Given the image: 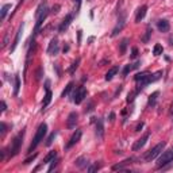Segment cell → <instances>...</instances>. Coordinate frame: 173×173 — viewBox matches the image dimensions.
I'll return each mask as SVG.
<instances>
[{
    "mask_svg": "<svg viewBox=\"0 0 173 173\" xmlns=\"http://www.w3.org/2000/svg\"><path fill=\"white\" fill-rule=\"evenodd\" d=\"M46 131H47V124L46 123H42L38 127V130H37L35 137H34V140L31 142V145H30L29 151H27V153H33V150L41 144V141H43V138H45V135H46Z\"/></svg>",
    "mask_w": 173,
    "mask_h": 173,
    "instance_id": "obj_1",
    "label": "cell"
},
{
    "mask_svg": "<svg viewBox=\"0 0 173 173\" xmlns=\"http://www.w3.org/2000/svg\"><path fill=\"white\" fill-rule=\"evenodd\" d=\"M47 11H49V10H47L46 3H41V4L38 6V8H37V11H35V18H37V23H35V33H38L39 27L42 26L43 20L46 19L47 14H49Z\"/></svg>",
    "mask_w": 173,
    "mask_h": 173,
    "instance_id": "obj_2",
    "label": "cell"
},
{
    "mask_svg": "<svg viewBox=\"0 0 173 173\" xmlns=\"http://www.w3.org/2000/svg\"><path fill=\"white\" fill-rule=\"evenodd\" d=\"M165 142H160L158 145H155V146L153 147V149H150V150L147 151V154L145 155V160H146L147 162H150V161H153V160H155V158L160 155L162 151H164V149H165Z\"/></svg>",
    "mask_w": 173,
    "mask_h": 173,
    "instance_id": "obj_3",
    "label": "cell"
},
{
    "mask_svg": "<svg viewBox=\"0 0 173 173\" xmlns=\"http://www.w3.org/2000/svg\"><path fill=\"white\" fill-rule=\"evenodd\" d=\"M172 161H173V149H169V150L164 151V153L160 155V158H158V162H157V168H158V169H160V168H164L165 165L171 164Z\"/></svg>",
    "mask_w": 173,
    "mask_h": 173,
    "instance_id": "obj_4",
    "label": "cell"
},
{
    "mask_svg": "<svg viewBox=\"0 0 173 173\" xmlns=\"http://www.w3.org/2000/svg\"><path fill=\"white\" fill-rule=\"evenodd\" d=\"M23 134H25V131L19 133L15 138H14L12 145H11V147H10V155H11V157H14V155H16V154L19 153V150H20V144H22V140H23Z\"/></svg>",
    "mask_w": 173,
    "mask_h": 173,
    "instance_id": "obj_5",
    "label": "cell"
},
{
    "mask_svg": "<svg viewBox=\"0 0 173 173\" xmlns=\"http://www.w3.org/2000/svg\"><path fill=\"white\" fill-rule=\"evenodd\" d=\"M87 97V89L84 87L77 88V91L73 93V101L76 104H81L84 101V99Z\"/></svg>",
    "mask_w": 173,
    "mask_h": 173,
    "instance_id": "obj_6",
    "label": "cell"
},
{
    "mask_svg": "<svg viewBox=\"0 0 173 173\" xmlns=\"http://www.w3.org/2000/svg\"><path fill=\"white\" fill-rule=\"evenodd\" d=\"M126 26V16L124 15H122L119 19H118V23H116V26L114 27V30H112V33H111V37H116L118 34H119L122 30H123V27Z\"/></svg>",
    "mask_w": 173,
    "mask_h": 173,
    "instance_id": "obj_7",
    "label": "cell"
},
{
    "mask_svg": "<svg viewBox=\"0 0 173 173\" xmlns=\"http://www.w3.org/2000/svg\"><path fill=\"white\" fill-rule=\"evenodd\" d=\"M149 137H150V133H146V134H145L142 138H140V140H137V141H135V144L133 145V150H134V151L141 150V149L145 146V144H146V142H147Z\"/></svg>",
    "mask_w": 173,
    "mask_h": 173,
    "instance_id": "obj_8",
    "label": "cell"
},
{
    "mask_svg": "<svg viewBox=\"0 0 173 173\" xmlns=\"http://www.w3.org/2000/svg\"><path fill=\"white\" fill-rule=\"evenodd\" d=\"M58 49H60L58 39L53 38L52 41H50V43H49V47H47V54H49V56H56V54L58 53Z\"/></svg>",
    "mask_w": 173,
    "mask_h": 173,
    "instance_id": "obj_9",
    "label": "cell"
},
{
    "mask_svg": "<svg viewBox=\"0 0 173 173\" xmlns=\"http://www.w3.org/2000/svg\"><path fill=\"white\" fill-rule=\"evenodd\" d=\"M77 120H79V114H77L76 111L70 112L69 116H68V120H66V127L68 128H74L77 124Z\"/></svg>",
    "mask_w": 173,
    "mask_h": 173,
    "instance_id": "obj_10",
    "label": "cell"
},
{
    "mask_svg": "<svg viewBox=\"0 0 173 173\" xmlns=\"http://www.w3.org/2000/svg\"><path fill=\"white\" fill-rule=\"evenodd\" d=\"M81 135H83V131H81V130H76V131H74V133H73V135H72V137H70L69 142H68V145H66V149H70L72 146H74V145H76L77 142L80 141Z\"/></svg>",
    "mask_w": 173,
    "mask_h": 173,
    "instance_id": "obj_11",
    "label": "cell"
},
{
    "mask_svg": "<svg viewBox=\"0 0 173 173\" xmlns=\"http://www.w3.org/2000/svg\"><path fill=\"white\" fill-rule=\"evenodd\" d=\"M72 20H73V14H68V15L64 18V20H62V23L60 25V27H58V31L60 33H64L65 30L69 27V25L72 23Z\"/></svg>",
    "mask_w": 173,
    "mask_h": 173,
    "instance_id": "obj_12",
    "label": "cell"
},
{
    "mask_svg": "<svg viewBox=\"0 0 173 173\" xmlns=\"http://www.w3.org/2000/svg\"><path fill=\"white\" fill-rule=\"evenodd\" d=\"M157 27H158V30H160L161 33H168V31H169V29H171V26H169V22H168L167 19H161V20H158Z\"/></svg>",
    "mask_w": 173,
    "mask_h": 173,
    "instance_id": "obj_13",
    "label": "cell"
},
{
    "mask_svg": "<svg viewBox=\"0 0 173 173\" xmlns=\"http://www.w3.org/2000/svg\"><path fill=\"white\" fill-rule=\"evenodd\" d=\"M146 11H147V6H142V7H140V8H138L137 15H135V22L140 23L141 20L145 18V15H146Z\"/></svg>",
    "mask_w": 173,
    "mask_h": 173,
    "instance_id": "obj_14",
    "label": "cell"
},
{
    "mask_svg": "<svg viewBox=\"0 0 173 173\" xmlns=\"http://www.w3.org/2000/svg\"><path fill=\"white\" fill-rule=\"evenodd\" d=\"M74 164H76V167L77 168H80V169H84V168H87L88 167V157H85V155H83V157H79L76 161H74Z\"/></svg>",
    "mask_w": 173,
    "mask_h": 173,
    "instance_id": "obj_15",
    "label": "cell"
},
{
    "mask_svg": "<svg viewBox=\"0 0 173 173\" xmlns=\"http://www.w3.org/2000/svg\"><path fill=\"white\" fill-rule=\"evenodd\" d=\"M22 33H23V25H20L18 33H16V35H15V39H14V43H12L11 49H10V50H11V53L16 49V46H18V43H19V41H20V37H22Z\"/></svg>",
    "mask_w": 173,
    "mask_h": 173,
    "instance_id": "obj_16",
    "label": "cell"
},
{
    "mask_svg": "<svg viewBox=\"0 0 173 173\" xmlns=\"http://www.w3.org/2000/svg\"><path fill=\"white\" fill-rule=\"evenodd\" d=\"M103 133H104L103 119H97V122H96V135L99 138H103Z\"/></svg>",
    "mask_w": 173,
    "mask_h": 173,
    "instance_id": "obj_17",
    "label": "cell"
},
{
    "mask_svg": "<svg viewBox=\"0 0 173 173\" xmlns=\"http://www.w3.org/2000/svg\"><path fill=\"white\" fill-rule=\"evenodd\" d=\"M131 161H133V158H128V160H126V161L122 162V164L114 165V167H112V171H123V169L126 168L127 165H130V164H131Z\"/></svg>",
    "mask_w": 173,
    "mask_h": 173,
    "instance_id": "obj_18",
    "label": "cell"
},
{
    "mask_svg": "<svg viewBox=\"0 0 173 173\" xmlns=\"http://www.w3.org/2000/svg\"><path fill=\"white\" fill-rule=\"evenodd\" d=\"M56 157H57V153H56V150H52V151H49V153L46 154V157L43 158V164H49V162H52L56 160Z\"/></svg>",
    "mask_w": 173,
    "mask_h": 173,
    "instance_id": "obj_19",
    "label": "cell"
},
{
    "mask_svg": "<svg viewBox=\"0 0 173 173\" xmlns=\"http://www.w3.org/2000/svg\"><path fill=\"white\" fill-rule=\"evenodd\" d=\"M52 101V92H50V89L46 91V95L43 96V100H42V108H46L49 106V103Z\"/></svg>",
    "mask_w": 173,
    "mask_h": 173,
    "instance_id": "obj_20",
    "label": "cell"
},
{
    "mask_svg": "<svg viewBox=\"0 0 173 173\" xmlns=\"http://www.w3.org/2000/svg\"><path fill=\"white\" fill-rule=\"evenodd\" d=\"M118 70H119V66H112V68H111V69L106 73V80H107V81L112 80V77L118 73Z\"/></svg>",
    "mask_w": 173,
    "mask_h": 173,
    "instance_id": "obj_21",
    "label": "cell"
},
{
    "mask_svg": "<svg viewBox=\"0 0 173 173\" xmlns=\"http://www.w3.org/2000/svg\"><path fill=\"white\" fill-rule=\"evenodd\" d=\"M158 96H160V92H158V91H155V92L151 93L150 96H149V106L153 107L154 104H155V101H157V97Z\"/></svg>",
    "mask_w": 173,
    "mask_h": 173,
    "instance_id": "obj_22",
    "label": "cell"
},
{
    "mask_svg": "<svg viewBox=\"0 0 173 173\" xmlns=\"http://www.w3.org/2000/svg\"><path fill=\"white\" fill-rule=\"evenodd\" d=\"M127 43H128V39H127V38L122 39V42H120V45H119V53H120V56H122V54H124V53H126Z\"/></svg>",
    "mask_w": 173,
    "mask_h": 173,
    "instance_id": "obj_23",
    "label": "cell"
},
{
    "mask_svg": "<svg viewBox=\"0 0 173 173\" xmlns=\"http://www.w3.org/2000/svg\"><path fill=\"white\" fill-rule=\"evenodd\" d=\"M19 89H20V77H19V74H16V76H15V89H14L15 96H18Z\"/></svg>",
    "mask_w": 173,
    "mask_h": 173,
    "instance_id": "obj_24",
    "label": "cell"
},
{
    "mask_svg": "<svg viewBox=\"0 0 173 173\" xmlns=\"http://www.w3.org/2000/svg\"><path fill=\"white\" fill-rule=\"evenodd\" d=\"M72 88H73V83H69L68 85L65 87V89L62 91V93H61V97H66L70 93V91H72Z\"/></svg>",
    "mask_w": 173,
    "mask_h": 173,
    "instance_id": "obj_25",
    "label": "cell"
},
{
    "mask_svg": "<svg viewBox=\"0 0 173 173\" xmlns=\"http://www.w3.org/2000/svg\"><path fill=\"white\" fill-rule=\"evenodd\" d=\"M162 52H164V49H162V46L160 45V43L154 45V47H153V54L154 56H161Z\"/></svg>",
    "mask_w": 173,
    "mask_h": 173,
    "instance_id": "obj_26",
    "label": "cell"
},
{
    "mask_svg": "<svg viewBox=\"0 0 173 173\" xmlns=\"http://www.w3.org/2000/svg\"><path fill=\"white\" fill-rule=\"evenodd\" d=\"M10 8H11V4H4L2 7V20L6 19V15H7V12H8Z\"/></svg>",
    "mask_w": 173,
    "mask_h": 173,
    "instance_id": "obj_27",
    "label": "cell"
},
{
    "mask_svg": "<svg viewBox=\"0 0 173 173\" xmlns=\"http://www.w3.org/2000/svg\"><path fill=\"white\" fill-rule=\"evenodd\" d=\"M79 64H80V58H77V60H76V61H74V62L72 64V66L69 68V73H70V74H73V73H74V70L77 69V66H79Z\"/></svg>",
    "mask_w": 173,
    "mask_h": 173,
    "instance_id": "obj_28",
    "label": "cell"
},
{
    "mask_svg": "<svg viewBox=\"0 0 173 173\" xmlns=\"http://www.w3.org/2000/svg\"><path fill=\"white\" fill-rule=\"evenodd\" d=\"M138 93H140V92H138V91H137V89H135V91H134V92H131V93H128V95H127V99H126V100H127V103H131V101H133V100L135 99V96H137V95H138Z\"/></svg>",
    "mask_w": 173,
    "mask_h": 173,
    "instance_id": "obj_29",
    "label": "cell"
},
{
    "mask_svg": "<svg viewBox=\"0 0 173 173\" xmlns=\"http://www.w3.org/2000/svg\"><path fill=\"white\" fill-rule=\"evenodd\" d=\"M56 135H57V131H54V133L50 134V137L47 138V141H46V146H50V145L53 144V140L56 138Z\"/></svg>",
    "mask_w": 173,
    "mask_h": 173,
    "instance_id": "obj_30",
    "label": "cell"
},
{
    "mask_svg": "<svg viewBox=\"0 0 173 173\" xmlns=\"http://www.w3.org/2000/svg\"><path fill=\"white\" fill-rule=\"evenodd\" d=\"M147 74H149V72H142V73H137V76H135L134 79H135V81H140V80H142V79H144L145 76H147Z\"/></svg>",
    "mask_w": 173,
    "mask_h": 173,
    "instance_id": "obj_31",
    "label": "cell"
},
{
    "mask_svg": "<svg viewBox=\"0 0 173 173\" xmlns=\"http://www.w3.org/2000/svg\"><path fill=\"white\" fill-rule=\"evenodd\" d=\"M153 33L151 31V29H150V26H147V29H146V35L144 37V42H147L149 41V37H150V34Z\"/></svg>",
    "mask_w": 173,
    "mask_h": 173,
    "instance_id": "obj_32",
    "label": "cell"
},
{
    "mask_svg": "<svg viewBox=\"0 0 173 173\" xmlns=\"http://www.w3.org/2000/svg\"><path fill=\"white\" fill-rule=\"evenodd\" d=\"M131 70H133V65H126L124 66V69H123V76H127Z\"/></svg>",
    "mask_w": 173,
    "mask_h": 173,
    "instance_id": "obj_33",
    "label": "cell"
},
{
    "mask_svg": "<svg viewBox=\"0 0 173 173\" xmlns=\"http://www.w3.org/2000/svg\"><path fill=\"white\" fill-rule=\"evenodd\" d=\"M99 168H100V164H93L92 167H89V168H88V172H91V173H92V172H95V171H97V169H99Z\"/></svg>",
    "mask_w": 173,
    "mask_h": 173,
    "instance_id": "obj_34",
    "label": "cell"
},
{
    "mask_svg": "<svg viewBox=\"0 0 173 173\" xmlns=\"http://www.w3.org/2000/svg\"><path fill=\"white\" fill-rule=\"evenodd\" d=\"M35 158H37V154H33V155H30L29 158H26V160H25V164H26V165H27V164H30V162H33L34 160H35Z\"/></svg>",
    "mask_w": 173,
    "mask_h": 173,
    "instance_id": "obj_35",
    "label": "cell"
},
{
    "mask_svg": "<svg viewBox=\"0 0 173 173\" xmlns=\"http://www.w3.org/2000/svg\"><path fill=\"white\" fill-rule=\"evenodd\" d=\"M138 57V49L137 47H133V52H131V58H137Z\"/></svg>",
    "mask_w": 173,
    "mask_h": 173,
    "instance_id": "obj_36",
    "label": "cell"
},
{
    "mask_svg": "<svg viewBox=\"0 0 173 173\" xmlns=\"http://www.w3.org/2000/svg\"><path fill=\"white\" fill-rule=\"evenodd\" d=\"M42 73H43V69H42V68H39L38 72H37V80H38V81L42 79Z\"/></svg>",
    "mask_w": 173,
    "mask_h": 173,
    "instance_id": "obj_37",
    "label": "cell"
},
{
    "mask_svg": "<svg viewBox=\"0 0 173 173\" xmlns=\"http://www.w3.org/2000/svg\"><path fill=\"white\" fill-rule=\"evenodd\" d=\"M60 8H61V6H60V4L53 6V8H52V14H57V12L60 11Z\"/></svg>",
    "mask_w": 173,
    "mask_h": 173,
    "instance_id": "obj_38",
    "label": "cell"
},
{
    "mask_svg": "<svg viewBox=\"0 0 173 173\" xmlns=\"http://www.w3.org/2000/svg\"><path fill=\"white\" fill-rule=\"evenodd\" d=\"M56 165H57V161H56V160H54V161H52V164H50V167H49V169H47V171H49V172H52L53 169L56 168Z\"/></svg>",
    "mask_w": 173,
    "mask_h": 173,
    "instance_id": "obj_39",
    "label": "cell"
},
{
    "mask_svg": "<svg viewBox=\"0 0 173 173\" xmlns=\"http://www.w3.org/2000/svg\"><path fill=\"white\" fill-rule=\"evenodd\" d=\"M7 131V124L4 123V122H2V135H4Z\"/></svg>",
    "mask_w": 173,
    "mask_h": 173,
    "instance_id": "obj_40",
    "label": "cell"
},
{
    "mask_svg": "<svg viewBox=\"0 0 173 173\" xmlns=\"http://www.w3.org/2000/svg\"><path fill=\"white\" fill-rule=\"evenodd\" d=\"M142 127H144V122H140V123L137 124V127H135V131H141Z\"/></svg>",
    "mask_w": 173,
    "mask_h": 173,
    "instance_id": "obj_41",
    "label": "cell"
},
{
    "mask_svg": "<svg viewBox=\"0 0 173 173\" xmlns=\"http://www.w3.org/2000/svg\"><path fill=\"white\" fill-rule=\"evenodd\" d=\"M7 110V106H6V101L2 100V112H4V111Z\"/></svg>",
    "mask_w": 173,
    "mask_h": 173,
    "instance_id": "obj_42",
    "label": "cell"
},
{
    "mask_svg": "<svg viewBox=\"0 0 173 173\" xmlns=\"http://www.w3.org/2000/svg\"><path fill=\"white\" fill-rule=\"evenodd\" d=\"M114 119H115V114H114V112H111V114H110V120H111V122H114Z\"/></svg>",
    "mask_w": 173,
    "mask_h": 173,
    "instance_id": "obj_43",
    "label": "cell"
},
{
    "mask_svg": "<svg viewBox=\"0 0 173 173\" xmlns=\"http://www.w3.org/2000/svg\"><path fill=\"white\" fill-rule=\"evenodd\" d=\"M169 45L173 46V37H171V38H169Z\"/></svg>",
    "mask_w": 173,
    "mask_h": 173,
    "instance_id": "obj_44",
    "label": "cell"
},
{
    "mask_svg": "<svg viewBox=\"0 0 173 173\" xmlns=\"http://www.w3.org/2000/svg\"><path fill=\"white\" fill-rule=\"evenodd\" d=\"M68 50H69V46H64V53L68 52Z\"/></svg>",
    "mask_w": 173,
    "mask_h": 173,
    "instance_id": "obj_45",
    "label": "cell"
},
{
    "mask_svg": "<svg viewBox=\"0 0 173 173\" xmlns=\"http://www.w3.org/2000/svg\"><path fill=\"white\" fill-rule=\"evenodd\" d=\"M74 3H77V6H80V3H81V0H73Z\"/></svg>",
    "mask_w": 173,
    "mask_h": 173,
    "instance_id": "obj_46",
    "label": "cell"
},
{
    "mask_svg": "<svg viewBox=\"0 0 173 173\" xmlns=\"http://www.w3.org/2000/svg\"><path fill=\"white\" fill-rule=\"evenodd\" d=\"M80 41H81V31H79V43H80Z\"/></svg>",
    "mask_w": 173,
    "mask_h": 173,
    "instance_id": "obj_47",
    "label": "cell"
},
{
    "mask_svg": "<svg viewBox=\"0 0 173 173\" xmlns=\"http://www.w3.org/2000/svg\"><path fill=\"white\" fill-rule=\"evenodd\" d=\"M171 114L173 115V103H172V106H171Z\"/></svg>",
    "mask_w": 173,
    "mask_h": 173,
    "instance_id": "obj_48",
    "label": "cell"
},
{
    "mask_svg": "<svg viewBox=\"0 0 173 173\" xmlns=\"http://www.w3.org/2000/svg\"><path fill=\"white\" fill-rule=\"evenodd\" d=\"M88 2H89V0H88Z\"/></svg>",
    "mask_w": 173,
    "mask_h": 173,
    "instance_id": "obj_49",
    "label": "cell"
}]
</instances>
